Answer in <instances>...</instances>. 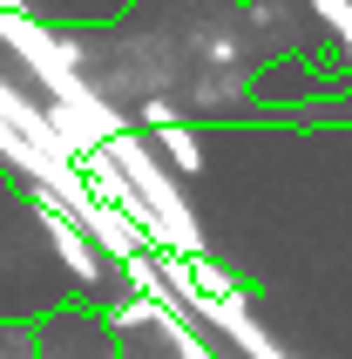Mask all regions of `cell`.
<instances>
[{
    "mask_svg": "<svg viewBox=\"0 0 352 359\" xmlns=\"http://www.w3.org/2000/svg\"><path fill=\"white\" fill-rule=\"evenodd\" d=\"M34 203H41V217H48V238H55L61 264H68L75 278H102V264H95V251H88V238H81V224H68L48 197H34Z\"/></svg>",
    "mask_w": 352,
    "mask_h": 359,
    "instance_id": "1",
    "label": "cell"
},
{
    "mask_svg": "<svg viewBox=\"0 0 352 359\" xmlns=\"http://www.w3.org/2000/svg\"><path fill=\"white\" fill-rule=\"evenodd\" d=\"M156 142L176 156V170H196V136L183 129V122H170V129H156Z\"/></svg>",
    "mask_w": 352,
    "mask_h": 359,
    "instance_id": "2",
    "label": "cell"
},
{
    "mask_svg": "<svg viewBox=\"0 0 352 359\" xmlns=\"http://www.w3.org/2000/svg\"><path fill=\"white\" fill-rule=\"evenodd\" d=\"M312 7H318V20H332V34L352 48V0H312Z\"/></svg>",
    "mask_w": 352,
    "mask_h": 359,
    "instance_id": "3",
    "label": "cell"
},
{
    "mask_svg": "<svg viewBox=\"0 0 352 359\" xmlns=\"http://www.w3.org/2000/svg\"><path fill=\"white\" fill-rule=\"evenodd\" d=\"M142 122H149V129H170V122H176V102L149 95V102H142Z\"/></svg>",
    "mask_w": 352,
    "mask_h": 359,
    "instance_id": "4",
    "label": "cell"
},
{
    "mask_svg": "<svg viewBox=\"0 0 352 359\" xmlns=\"http://www.w3.org/2000/svg\"><path fill=\"white\" fill-rule=\"evenodd\" d=\"M136 319H156V305L136 299V305H122V312H116V325H136Z\"/></svg>",
    "mask_w": 352,
    "mask_h": 359,
    "instance_id": "5",
    "label": "cell"
}]
</instances>
